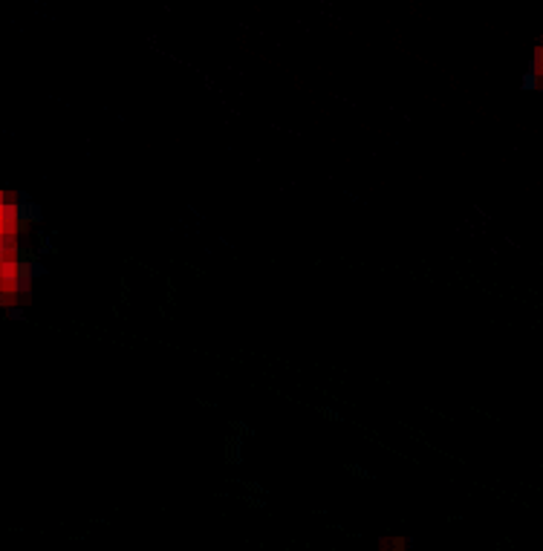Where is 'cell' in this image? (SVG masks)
<instances>
[{"mask_svg": "<svg viewBox=\"0 0 543 551\" xmlns=\"http://www.w3.org/2000/svg\"><path fill=\"white\" fill-rule=\"evenodd\" d=\"M532 84L543 93V44L535 52V61H532Z\"/></svg>", "mask_w": 543, "mask_h": 551, "instance_id": "cell-1", "label": "cell"}]
</instances>
